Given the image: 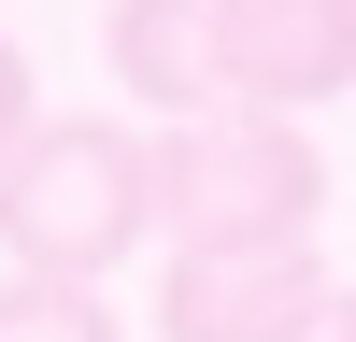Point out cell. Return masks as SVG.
Here are the masks:
<instances>
[{
    "label": "cell",
    "instance_id": "7a4b0ae2",
    "mask_svg": "<svg viewBox=\"0 0 356 342\" xmlns=\"http://www.w3.org/2000/svg\"><path fill=\"white\" fill-rule=\"evenodd\" d=\"M328 214V142L300 114H186L157 129V228L171 243H314Z\"/></svg>",
    "mask_w": 356,
    "mask_h": 342
},
{
    "label": "cell",
    "instance_id": "6da1fadb",
    "mask_svg": "<svg viewBox=\"0 0 356 342\" xmlns=\"http://www.w3.org/2000/svg\"><path fill=\"white\" fill-rule=\"evenodd\" d=\"M157 243V142L129 114H43L0 171V256L43 285H100Z\"/></svg>",
    "mask_w": 356,
    "mask_h": 342
},
{
    "label": "cell",
    "instance_id": "5b68a950",
    "mask_svg": "<svg viewBox=\"0 0 356 342\" xmlns=\"http://www.w3.org/2000/svg\"><path fill=\"white\" fill-rule=\"evenodd\" d=\"M100 57H114V86H129L157 129H186V114H228V86H214V0H114Z\"/></svg>",
    "mask_w": 356,
    "mask_h": 342
},
{
    "label": "cell",
    "instance_id": "ba28073f",
    "mask_svg": "<svg viewBox=\"0 0 356 342\" xmlns=\"http://www.w3.org/2000/svg\"><path fill=\"white\" fill-rule=\"evenodd\" d=\"M314 342H356V285H342V300H328V314H314Z\"/></svg>",
    "mask_w": 356,
    "mask_h": 342
},
{
    "label": "cell",
    "instance_id": "52a82bcc",
    "mask_svg": "<svg viewBox=\"0 0 356 342\" xmlns=\"http://www.w3.org/2000/svg\"><path fill=\"white\" fill-rule=\"evenodd\" d=\"M43 129V86H29V43L0 28V171H15V142Z\"/></svg>",
    "mask_w": 356,
    "mask_h": 342
},
{
    "label": "cell",
    "instance_id": "8992f818",
    "mask_svg": "<svg viewBox=\"0 0 356 342\" xmlns=\"http://www.w3.org/2000/svg\"><path fill=\"white\" fill-rule=\"evenodd\" d=\"M0 342H129L100 314V285H43V271H0Z\"/></svg>",
    "mask_w": 356,
    "mask_h": 342
},
{
    "label": "cell",
    "instance_id": "277c9868",
    "mask_svg": "<svg viewBox=\"0 0 356 342\" xmlns=\"http://www.w3.org/2000/svg\"><path fill=\"white\" fill-rule=\"evenodd\" d=\"M214 86L243 114H314L356 86V0H214Z\"/></svg>",
    "mask_w": 356,
    "mask_h": 342
},
{
    "label": "cell",
    "instance_id": "3957f363",
    "mask_svg": "<svg viewBox=\"0 0 356 342\" xmlns=\"http://www.w3.org/2000/svg\"><path fill=\"white\" fill-rule=\"evenodd\" d=\"M328 300H342V285H328L314 243H171L157 342H314Z\"/></svg>",
    "mask_w": 356,
    "mask_h": 342
}]
</instances>
